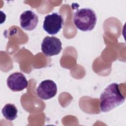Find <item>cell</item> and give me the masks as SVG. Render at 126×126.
Returning <instances> with one entry per match:
<instances>
[{"instance_id": "5", "label": "cell", "mask_w": 126, "mask_h": 126, "mask_svg": "<svg viewBox=\"0 0 126 126\" xmlns=\"http://www.w3.org/2000/svg\"><path fill=\"white\" fill-rule=\"evenodd\" d=\"M57 93V85L51 80H45L42 81L36 89L38 97L43 100L49 99L53 97L56 95Z\"/></svg>"}, {"instance_id": "8", "label": "cell", "mask_w": 126, "mask_h": 126, "mask_svg": "<svg viewBox=\"0 0 126 126\" xmlns=\"http://www.w3.org/2000/svg\"><path fill=\"white\" fill-rule=\"evenodd\" d=\"M1 111L4 117L8 121H13L17 117L18 110L13 104H6Z\"/></svg>"}, {"instance_id": "7", "label": "cell", "mask_w": 126, "mask_h": 126, "mask_svg": "<svg viewBox=\"0 0 126 126\" xmlns=\"http://www.w3.org/2000/svg\"><path fill=\"white\" fill-rule=\"evenodd\" d=\"M21 27L26 31H32L37 26L38 22L37 15L31 10L22 13L20 17Z\"/></svg>"}, {"instance_id": "1", "label": "cell", "mask_w": 126, "mask_h": 126, "mask_svg": "<svg viewBox=\"0 0 126 126\" xmlns=\"http://www.w3.org/2000/svg\"><path fill=\"white\" fill-rule=\"evenodd\" d=\"M125 97L120 92L119 85L113 83L109 85L101 94L100 108L103 112H107L122 104Z\"/></svg>"}, {"instance_id": "2", "label": "cell", "mask_w": 126, "mask_h": 126, "mask_svg": "<svg viewBox=\"0 0 126 126\" xmlns=\"http://www.w3.org/2000/svg\"><path fill=\"white\" fill-rule=\"evenodd\" d=\"M97 18L94 11L90 8H83L74 14L73 21L76 27L83 32L92 31L95 27Z\"/></svg>"}, {"instance_id": "6", "label": "cell", "mask_w": 126, "mask_h": 126, "mask_svg": "<svg viewBox=\"0 0 126 126\" xmlns=\"http://www.w3.org/2000/svg\"><path fill=\"white\" fill-rule=\"evenodd\" d=\"M7 85L11 91L20 92L27 88L28 82L21 72H14L7 78Z\"/></svg>"}, {"instance_id": "3", "label": "cell", "mask_w": 126, "mask_h": 126, "mask_svg": "<svg viewBox=\"0 0 126 126\" xmlns=\"http://www.w3.org/2000/svg\"><path fill=\"white\" fill-rule=\"evenodd\" d=\"M63 24V20L61 15L58 13H53L45 16L43 28L48 33L54 35L61 30Z\"/></svg>"}, {"instance_id": "4", "label": "cell", "mask_w": 126, "mask_h": 126, "mask_svg": "<svg viewBox=\"0 0 126 126\" xmlns=\"http://www.w3.org/2000/svg\"><path fill=\"white\" fill-rule=\"evenodd\" d=\"M62 42L57 37L47 36L43 39L41 43L42 53L47 57H51L59 54L62 49Z\"/></svg>"}]
</instances>
